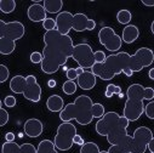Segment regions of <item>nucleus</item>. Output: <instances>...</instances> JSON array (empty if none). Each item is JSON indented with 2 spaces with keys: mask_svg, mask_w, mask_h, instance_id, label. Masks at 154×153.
<instances>
[{
  "mask_svg": "<svg viewBox=\"0 0 154 153\" xmlns=\"http://www.w3.org/2000/svg\"><path fill=\"white\" fill-rule=\"evenodd\" d=\"M43 5L49 14H61V10L63 8L62 0H44Z\"/></svg>",
  "mask_w": 154,
  "mask_h": 153,
  "instance_id": "20",
  "label": "nucleus"
},
{
  "mask_svg": "<svg viewBox=\"0 0 154 153\" xmlns=\"http://www.w3.org/2000/svg\"><path fill=\"white\" fill-rule=\"evenodd\" d=\"M30 62L34 63V64H38V63H40L43 62V54L40 52H38V51H34L30 54Z\"/></svg>",
  "mask_w": 154,
  "mask_h": 153,
  "instance_id": "35",
  "label": "nucleus"
},
{
  "mask_svg": "<svg viewBox=\"0 0 154 153\" xmlns=\"http://www.w3.org/2000/svg\"><path fill=\"white\" fill-rule=\"evenodd\" d=\"M76 84L83 90H92L97 84V76L91 70H85L83 74H80L76 79Z\"/></svg>",
  "mask_w": 154,
  "mask_h": 153,
  "instance_id": "15",
  "label": "nucleus"
},
{
  "mask_svg": "<svg viewBox=\"0 0 154 153\" xmlns=\"http://www.w3.org/2000/svg\"><path fill=\"white\" fill-rule=\"evenodd\" d=\"M0 10L3 14H11L16 10V2L15 0H2L0 2Z\"/></svg>",
  "mask_w": 154,
  "mask_h": 153,
  "instance_id": "26",
  "label": "nucleus"
},
{
  "mask_svg": "<svg viewBox=\"0 0 154 153\" xmlns=\"http://www.w3.org/2000/svg\"><path fill=\"white\" fill-rule=\"evenodd\" d=\"M23 129H24V134L28 136V137H32V139H35V137H39L43 131H44V125L43 123L36 119V118H30L28 120H26L24 125H23Z\"/></svg>",
  "mask_w": 154,
  "mask_h": 153,
  "instance_id": "14",
  "label": "nucleus"
},
{
  "mask_svg": "<svg viewBox=\"0 0 154 153\" xmlns=\"http://www.w3.org/2000/svg\"><path fill=\"white\" fill-rule=\"evenodd\" d=\"M143 92L144 88L141 84H131L126 90V102L124 105L123 116L130 122H136L144 113L143 105Z\"/></svg>",
  "mask_w": 154,
  "mask_h": 153,
  "instance_id": "5",
  "label": "nucleus"
},
{
  "mask_svg": "<svg viewBox=\"0 0 154 153\" xmlns=\"http://www.w3.org/2000/svg\"><path fill=\"white\" fill-rule=\"evenodd\" d=\"M148 149H149L150 152H154V137L150 140V142H149V145H148Z\"/></svg>",
  "mask_w": 154,
  "mask_h": 153,
  "instance_id": "47",
  "label": "nucleus"
},
{
  "mask_svg": "<svg viewBox=\"0 0 154 153\" xmlns=\"http://www.w3.org/2000/svg\"><path fill=\"white\" fill-rule=\"evenodd\" d=\"M114 89H115V85H114V84H108L107 88H106V91H104V96H106L107 98L113 97V95H114Z\"/></svg>",
  "mask_w": 154,
  "mask_h": 153,
  "instance_id": "40",
  "label": "nucleus"
},
{
  "mask_svg": "<svg viewBox=\"0 0 154 153\" xmlns=\"http://www.w3.org/2000/svg\"><path fill=\"white\" fill-rule=\"evenodd\" d=\"M104 114H106L104 113V106L102 103H94V106H92V116H94V118L101 119Z\"/></svg>",
  "mask_w": 154,
  "mask_h": 153,
  "instance_id": "29",
  "label": "nucleus"
},
{
  "mask_svg": "<svg viewBox=\"0 0 154 153\" xmlns=\"http://www.w3.org/2000/svg\"><path fill=\"white\" fill-rule=\"evenodd\" d=\"M131 55L122 51L107 56V60L103 63H95L91 68V72L102 80H110L114 76L124 73L126 68H130Z\"/></svg>",
  "mask_w": 154,
  "mask_h": 153,
  "instance_id": "3",
  "label": "nucleus"
},
{
  "mask_svg": "<svg viewBox=\"0 0 154 153\" xmlns=\"http://www.w3.org/2000/svg\"><path fill=\"white\" fill-rule=\"evenodd\" d=\"M16 103H17V100H16V97L12 96V95H8V96L4 98V105H5L6 107H9V108L15 107Z\"/></svg>",
  "mask_w": 154,
  "mask_h": 153,
  "instance_id": "36",
  "label": "nucleus"
},
{
  "mask_svg": "<svg viewBox=\"0 0 154 153\" xmlns=\"http://www.w3.org/2000/svg\"><path fill=\"white\" fill-rule=\"evenodd\" d=\"M43 40L42 70L45 74H55L61 67H64L67 61L73 56L75 45L69 35H63L57 29L45 32Z\"/></svg>",
  "mask_w": 154,
  "mask_h": 153,
  "instance_id": "1",
  "label": "nucleus"
},
{
  "mask_svg": "<svg viewBox=\"0 0 154 153\" xmlns=\"http://www.w3.org/2000/svg\"><path fill=\"white\" fill-rule=\"evenodd\" d=\"M150 30H152V33H153V35H154V21H153L152 24H150Z\"/></svg>",
  "mask_w": 154,
  "mask_h": 153,
  "instance_id": "52",
  "label": "nucleus"
},
{
  "mask_svg": "<svg viewBox=\"0 0 154 153\" xmlns=\"http://www.w3.org/2000/svg\"><path fill=\"white\" fill-rule=\"evenodd\" d=\"M15 139H16V136H15L14 133H6V134H5V140H6V142H15Z\"/></svg>",
  "mask_w": 154,
  "mask_h": 153,
  "instance_id": "43",
  "label": "nucleus"
},
{
  "mask_svg": "<svg viewBox=\"0 0 154 153\" xmlns=\"http://www.w3.org/2000/svg\"><path fill=\"white\" fill-rule=\"evenodd\" d=\"M128 135H129V134H128V129H119V130H117V131L109 134V135L107 136V141H108V143H109L110 146L118 145V143H119L125 136H128Z\"/></svg>",
  "mask_w": 154,
  "mask_h": 153,
  "instance_id": "23",
  "label": "nucleus"
},
{
  "mask_svg": "<svg viewBox=\"0 0 154 153\" xmlns=\"http://www.w3.org/2000/svg\"><path fill=\"white\" fill-rule=\"evenodd\" d=\"M73 22H74V15L69 11H62L56 16L57 30L63 35H68L70 29H73Z\"/></svg>",
  "mask_w": 154,
  "mask_h": 153,
  "instance_id": "13",
  "label": "nucleus"
},
{
  "mask_svg": "<svg viewBox=\"0 0 154 153\" xmlns=\"http://www.w3.org/2000/svg\"><path fill=\"white\" fill-rule=\"evenodd\" d=\"M154 62V52L149 48H140L134 55H131L130 69L136 73L141 72L143 68L149 67Z\"/></svg>",
  "mask_w": 154,
  "mask_h": 153,
  "instance_id": "10",
  "label": "nucleus"
},
{
  "mask_svg": "<svg viewBox=\"0 0 154 153\" xmlns=\"http://www.w3.org/2000/svg\"><path fill=\"white\" fill-rule=\"evenodd\" d=\"M150 153H154V152H150Z\"/></svg>",
  "mask_w": 154,
  "mask_h": 153,
  "instance_id": "55",
  "label": "nucleus"
},
{
  "mask_svg": "<svg viewBox=\"0 0 154 153\" xmlns=\"http://www.w3.org/2000/svg\"><path fill=\"white\" fill-rule=\"evenodd\" d=\"M10 119V116H9V113L5 108H0V126H4L5 124H8Z\"/></svg>",
  "mask_w": 154,
  "mask_h": 153,
  "instance_id": "34",
  "label": "nucleus"
},
{
  "mask_svg": "<svg viewBox=\"0 0 154 153\" xmlns=\"http://www.w3.org/2000/svg\"><path fill=\"white\" fill-rule=\"evenodd\" d=\"M16 49V42L8 39V38H0V52L2 55H11Z\"/></svg>",
  "mask_w": 154,
  "mask_h": 153,
  "instance_id": "21",
  "label": "nucleus"
},
{
  "mask_svg": "<svg viewBox=\"0 0 154 153\" xmlns=\"http://www.w3.org/2000/svg\"><path fill=\"white\" fill-rule=\"evenodd\" d=\"M74 143H75V145H79V146L82 147L83 145H85V141H84L83 136H80V135L76 134V135H75V137H74Z\"/></svg>",
  "mask_w": 154,
  "mask_h": 153,
  "instance_id": "42",
  "label": "nucleus"
},
{
  "mask_svg": "<svg viewBox=\"0 0 154 153\" xmlns=\"http://www.w3.org/2000/svg\"><path fill=\"white\" fill-rule=\"evenodd\" d=\"M142 4H143L144 6L153 8V6H154V0H142Z\"/></svg>",
  "mask_w": 154,
  "mask_h": 153,
  "instance_id": "44",
  "label": "nucleus"
},
{
  "mask_svg": "<svg viewBox=\"0 0 154 153\" xmlns=\"http://www.w3.org/2000/svg\"><path fill=\"white\" fill-rule=\"evenodd\" d=\"M76 135V128L73 123H62L58 125L54 143L58 151H68L74 145V137Z\"/></svg>",
  "mask_w": 154,
  "mask_h": 153,
  "instance_id": "7",
  "label": "nucleus"
},
{
  "mask_svg": "<svg viewBox=\"0 0 154 153\" xmlns=\"http://www.w3.org/2000/svg\"><path fill=\"white\" fill-rule=\"evenodd\" d=\"M131 20H132V14L129 10L123 9L120 11H118V14H117V21L120 24H126L128 26V24H130Z\"/></svg>",
  "mask_w": 154,
  "mask_h": 153,
  "instance_id": "25",
  "label": "nucleus"
},
{
  "mask_svg": "<svg viewBox=\"0 0 154 153\" xmlns=\"http://www.w3.org/2000/svg\"><path fill=\"white\" fill-rule=\"evenodd\" d=\"M21 145H17L16 142H5L2 146V153H18Z\"/></svg>",
  "mask_w": 154,
  "mask_h": 153,
  "instance_id": "28",
  "label": "nucleus"
},
{
  "mask_svg": "<svg viewBox=\"0 0 154 153\" xmlns=\"http://www.w3.org/2000/svg\"><path fill=\"white\" fill-rule=\"evenodd\" d=\"M92 106L94 102L90 96L80 95L75 98L74 102L64 106V108L60 112V119L63 123L75 120L80 125H89L94 119Z\"/></svg>",
  "mask_w": 154,
  "mask_h": 153,
  "instance_id": "2",
  "label": "nucleus"
},
{
  "mask_svg": "<svg viewBox=\"0 0 154 153\" xmlns=\"http://www.w3.org/2000/svg\"><path fill=\"white\" fill-rule=\"evenodd\" d=\"M75 69H76V73H78V75H80V74H83L85 72V69L82 68V67H78V68H75Z\"/></svg>",
  "mask_w": 154,
  "mask_h": 153,
  "instance_id": "51",
  "label": "nucleus"
},
{
  "mask_svg": "<svg viewBox=\"0 0 154 153\" xmlns=\"http://www.w3.org/2000/svg\"><path fill=\"white\" fill-rule=\"evenodd\" d=\"M148 76H149V79L154 80V68L149 69V72H148Z\"/></svg>",
  "mask_w": 154,
  "mask_h": 153,
  "instance_id": "50",
  "label": "nucleus"
},
{
  "mask_svg": "<svg viewBox=\"0 0 154 153\" xmlns=\"http://www.w3.org/2000/svg\"><path fill=\"white\" fill-rule=\"evenodd\" d=\"M90 23V18L85 14H75L74 15V22H73V30L75 32H84L88 30Z\"/></svg>",
  "mask_w": 154,
  "mask_h": 153,
  "instance_id": "18",
  "label": "nucleus"
},
{
  "mask_svg": "<svg viewBox=\"0 0 154 153\" xmlns=\"http://www.w3.org/2000/svg\"><path fill=\"white\" fill-rule=\"evenodd\" d=\"M26 29L22 22L20 21H11L5 22L0 21V38H8L14 42L20 40L24 36Z\"/></svg>",
  "mask_w": 154,
  "mask_h": 153,
  "instance_id": "11",
  "label": "nucleus"
},
{
  "mask_svg": "<svg viewBox=\"0 0 154 153\" xmlns=\"http://www.w3.org/2000/svg\"><path fill=\"white\" fill-rule=\"evenodd\" d=\"M144 114L147 116V118L154 120V100L153 101H149L146 107H144Z\"/></svg>",
  "mask_w": 154,
  "mask_h": 153,
  "instance_id": "31",
  "label": "nucleus"
},
{
  "mask_svg": "<svg viewBox=\"0 0 154 153\" xmlns=\"http://www.w3.org/2000/svg\"><path fill=\"white\" fill-rule=\"evenodd\" d=\"M48 85H49V88H51V89H52V88H55V86L57 85V83H56V80H55V79H50V80L48 82Z\"/></svg>",
  "mask_w": 154,
  "mask_h": 153,
  "instance_id": "46",
  "label": "nucleus"
},
{
  "mask_svg": "<svg viewBox=\"0 0 154 153\" xmlns=\"http://www.w3.org/2000/svg\"><path fill=\"white\" fill-rule=\"evenodd\" d=\"M46 108L50 112H61L64 108V101L60 95H51L46 100Z\"/></svg>",
  "mask_w": 154,
  "mask_h": 153,
  "instance_id": "19",
  "label": "nucleus"
},
{
  "mask_svg": "<svg viewBox=\"0 0 154 153\" xmlns=\"http://www.w3.org/2000/svg\"><path fill=\"white\" fill-rule=\"evenodd\" d=\"M140 36V29L135 24H128L124 27L122 33V39L125 44H132L135 43Z\"/></svg>",
  "mask_w": 154,
  "mask_h": 153,
  "instance_id": "17",
  "label": "nucleus"
},
{
  "mask_svg": "<svg viewBox=\"0 0 154 153\" xmlns=\"http://www.w3.org/2000/svg\"><path fill=\"white\" fill-rule=\"evenodd\" d=\"M130 153H138V152H135V151H132V152H130Z\"/></svg>",
  "mask_w": 154,
  "mask_h": 153,
  "instance_id": "54",
  "label": "nucleus"
},
{
  "mask_svg": "<svg viewBox=\"0 0 154 153\" xmlns=\"http://www.w3.org/2000/svg\"><path fill=\"white\" fill-rule=\"evenodd\" d=\"M130 120L124 116H119L117 112H107L104 116L98 119L95 125V130L101 136H108L109 134L119 129H128Z\"/></svg>",
  "mask_w": 154,
  "mask_h": 153,
  "instance_id": "6",
  "label": "nucleus"
},
{
  "mask_svg": "<svg viewBox=\"0 0 154 153\" xmlns=\"http://www.w3.org/2000/svg\"><path fill=\"white\" fill-rule=\"evenodd\" d=\"M134 151L138 153H144L148 149L150 140L154 137L153 133L147 126H138L134 131Z\"/></svg>",
  "mask_w": 154,
  "mask_h": 153,
  "instance_id": "12",
  "label": "nucleus"
},
{
  "mask_svg": "<svg viewBox=\"0 0 154 153\" xmlns=\"http://www.w3.org/2000/svg\"><path fill=\"white\" fill-rule=\"evenodd\" d=\"M124 74H125L126 76H132V75H134V72H132L130 68H126V69L124 70Z\"/></svg>",
  "mask_w": 154,
  "mask_h": 153,
  "instance_id": "49",
  "label": "nucleus"
},
{
  "mask_svg": "<svg viewBox=\"0 0 154 153\" xmlns=\"http://www.w3.org/2000/svg\"><path fill=\"white\" fill-rule=\"evenodd\" d=\"M98 40L100 44L103 45L108 51L115 52L122 49L123 45V39L119 36L115 30L112 27H102L98 32Z\"/></svg>",
  "mask_w": 154,
  "mask_h": 153,
  "instance_id": "9",
  "label": "nucleus"
},
{
  "mask_svg": "<svg viewBox=\"0 0 154 153\" xmlns=\"http://www.w3.org/2000/svg\"><path fill=\"white\" fill-rule=\"evenodd\" d=\"M66 76L68 78V80H75L78 79V73H76V69L75 68H68V70L66 72Z\"/></svg>",
  "mask_w": 154,
  "mask_h": 153,
  "instance_id": "39",
  "label": "nucleus"
},
{
  "mask_svg": "<svg viewBox=\"0 0 154 153\" xmlns=\"http://www.w3.org/2000/svg\"><path fill=\"white\" fill-rule=\"evenodd\" d=\"M118 96H119V98H123V97H124V94H123V92H122V94H119V95H118Z\"/></svg>",
  "mask_w": 154,
  "mask_h": 153,
  "instance_id": "53",
  "label": "nucleus"
},
{
  "mask_svg": "<svg viewBox=\"0 0 154 153\" xmlns=\"http://www.w3.org/2000/svg\"><path fill=\"white\" fill-rule=\"evenodd\" d=\"M123 91H122V88L119 86V85H115V89H114V95H119V94H122Z\"/></svg>",
  "mask_w": 154,
  "mask_h": 153,
  "instance_id": "48",
  "label": "nucleus"
},
{
  "mask_svg": "<svg viewBox=\"0 0 154 153\" xmlns=\"http://www.w3.org/2000/svg\"><path fill=\"white\" fill-rule=\"evenodd\" d=\"M80 153H108V151H101L95 142H85L80 147Z\"/></svg>",
  "mask_w": 154,
  "mask_h": 153,
  "instance_id": "24",
  "label": "nucleus"
},
{
  "mask_svg": "<svg viewBox=\"0 0 154 153\" xmlns=\"http://www.w3.org/2000/svg\"><path fill=\"white\" fill-rule=\"evenodd\" d=\"M43 27L46 32H51V30H55L57 29V24H56V20L51 18V17H48L44 22H43Z\"/></svg>",
  "mask_w": 154,
  "mask_h": 153,
  "instance_id": "30",
  "label": "nucleus"
},
{
  "mask_svg": "<svg viewBox=\"0 0 154 153\" xmlns=\"http://www.w3.org/2000/svg\"><path fill=\"white\" fill-rule=\"evenodd\" d=\"M153 98H154V89H153V88H144V92H143V100L152 101Z\"/></svg>",
  "mask_w": 154,
  "mask_h": 153,
  "instance_id": "38",
  "label": "nucleus"
},
{
  "mask_svg": "<svg viewBox=\"0 0 154 153\" xmlns=\"http://www.w3.org/2000/svg\"><path fill=\"white\" fill-rule=\"evenodd\" d=\"M18 153H36V148L32 143H23L21 145Z\"/></svg>",
  "mask_w": 154,
  "mask_h": 153,
  "instance_id": "33",
  "label": "nucleus"
},
{
  "mask_svg": "<svg viewBox=\"0 0 154 153\" xmlns=\"http://www.w3.org/2000/svg\"><path fill=\"white\" fill-rule=\"evenodd\" d=\"M10 76V70L5 64H0V83H5Z\"/></svg>",
  "mask_w": 154,
  "mask_h": 153,
  "instance_id": "32",
  "label": "nucleus"
},
{
  "mask_svg": "<svg viewBox=\"0 0 154 153\" xmlns=\"http://www.w3.org/2000/svg\"><path fill=\"white\" fill-rule=\"evenodd\" d=\"M108 153H126L125 149L123 147H120L119 145H113L109 147L108 149Z\"/></svg>",
  "mask_w": 154,
  "mask_h": 153,
  "instance_id": "41",
  "label": "nucleus"
},
{
  "mask_svg": "<svg viewBox=\"0 0 154 153\" xmlns=\"http://www.w3.org/2000/svg\"><path fill=\"white\" fill-rule=\"evenodd\" d=\"M106 60H107V55L104 54V51H102V50L95 51V61H96V63H103Z\"/></svg>",
  "mask_w": 154,
  "mask_h": 153,
  "instance_id": "37",
  "label": "nucleus"
},
{
  "mask_svg": "<svg viewBox=\"0 0 154 153\" xmlns=\"http://www.w3.org/2000/svg\"><path fill=\"white\" fill-rule=\"evenodd\" d=\"M36 153H58L57 148L51 140H43L36 147Z\"/></svg>",
  "mask_w": 154,
  "mask_h": 153,
  "instance_id": "22",
  "label": "nucleus"
},
{
  "mask_svg": "<svg viewBox=\"0 0 154 153\" xmlns=\"http://www.w3.org/2000/svg\"><path fill=\"white\" fill-rule=\"evenodd\" d=\"M72 58L79 64V67L88 69L92 68L96 63L95 61V52L92 51V48L88 43H80L74 46L73 56Z\"/></svg>",
  "mask_w": 154,
  "mask_h": 153,
  "instance_id": "8",
  "label": "nucleus"
},
{
  "mask_svg": "<svg viewBox=\"0 0 154 153\" xmlns=\"http://www.w3.org/2000/svg\"><path fill=\"white\" fill-rule=\"evenodd\" d=\"M95 28H96V22H95V20H91V18H90V23H89L88 30H94Z\"/></svg>",
  "mask_w": 154,
  "mask_h": 153,
  "instance_id": "45",
  "label": "nucleus"
},
{
  "mask_svg": "<svg viewBox=\"0 0 154 153\" xmlns=\"http://www.w3.org/2000/svg\"><path fill=\"white\" fill-rule=\"evenodd\" d=\"M76 89H78V84H76L74 80H67L63 83L62 85V90L66 95H73L76 92Z\"/></svg>",
  "mask_w": 154,
  "mask_h": 153,
  "instance_id": "27",
  "label": "nucleus"
},
{
  "mask_svg": "<svg viewBox=\"0 0 154 153\" xmlns=\"http://www.w3.org/2000/svg\"><path fill=\"white\" fill-rule=\"evenodd\" d=\"M27 16L32 22H44L48 18L46 10L40 3H33L27 10Z\"/></svg>",
  "mask_w": 154,
  "mask_h": 153,
  "instance_id": "16",
  "label": "nucleus"
},
{
  "mask_svg": "<svg viewBox=\"0 0 154 153\" xmlns=\"http://www.w3.org/2000/svg\"><path fill=\"white\" fill-rule=\"evenodd\" d=\"M10 90L14 94H22L24 98L30 102L36 103L42 98V86L33 74H29L27 76L20 74L15 75L10 80Z\"/></svg>",
  "mask_w": 154,
  "mask_h": 153,
  "instance_id": "4",
  "label": "nucleus"
}]
</instances>
